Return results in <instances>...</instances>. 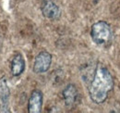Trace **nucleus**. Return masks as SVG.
<instances>
[{
  "mask_svg": "<svg viewBox=\"0 0 120 113\" xmlns=\"http://www.w3.org/2000/svg\"><path fill=\"white\" fill-rule=\"evenodd\" d=\"M10 69H11V73L14 76H19L24 71V70H25V60H24L21 54L18 53L14 56V57L11 60Z\"/></svg>",
  "mask_w": 120,
  "mask_h": 113,
  "instance_id": "8",
  "label": "nucleus"
},
{
  "mask_svg": "<svg viewBox=\"0 0 120 113\" xmlns=\"http://www.w3.org/2000/svg\"><path fill=\"white\" fill-rule=\"evenodd\" d=\"M10 91L6 78L0 79V112H9Z\"/></svg>",
  "mask_w": 120,
  "mask_h": 113,
  "instance_id": "4",
  "label": "nucleus"
},
{
  "mask_svg": "<svg viewBox=\"0 0 120 113\" xmlns=\"http://www.w3.org/2000/svg\"><path fill=\"white\" fill-rule=\"evenodd\" d=\"M43 108V93L40 90L32 91L28 103L29 113H39Z\"/></svg>",
  "mask_w": 120,
  "mask_h": 113,
  "instance_id": "6",
  "label": "nucleus"
},
{
  "mask_svg": "<svg viewBox=\"0 0 120 113\" xmlns=\"http://www.w3.org/2000/svg\"><path fill=\"white\" fill-rule=\"evenodd\" d=\"M52 63V55L47 51L40 52L34 59L33 71L37 74L45 73L49 70Z\"/></svg>",
  "mask_w": 120,
  "mask_h": 113,
  "instance_id": "3",
  "label": "nucleus"
},
{
  "mask_svg": "<svg viewBox=\"0 0 120 113\" xmlns=\"http://www.w3.org/2000/svg\"><path fill=\"white\" fill-rule=\"evenodd\" d=\"M41 10L43 15L49 20H58L61 15L59 8L52 0H44L41 6Z\"/></svg>",
  "mask_w": 120,
  "mask_h": 113,
  "instance_id": "5",
  "label": "nucleus"
},
{
  "mask_svg": "<svg viewBox=\"0 0 120 113\" xmlns=\"http://www.w3.org/2000/svg\"><path fill=\"white\" fill-rule=\"evenodd\" d=\"M114 85V79L109 70L103 64H98L89 86V95L91 101L95 104L104 103L109 92L113 90Z\"/></svg>",
  "mask_w": 120,
  "mask_h": 113,
  "instance_id": "1",
  "label": "nucleus"
},
{
  "mask_svg": "<svg viewBox=\"0 0 120 113\" xmlns=\"http://www.w3.org/2000/svg\"><path fill=\"white\" fill-rule=\"evenodd\" d=\"M90 36L92 41L98 45H106L111 42L112 30L110 25L104 20H100L91 26Z\"/></svg>",
  "mask_w": 120,
  "mask_h": 113,
  "instance_id": "2",
  "label": "nucleus"
},
{
  "mask_svg": "<svg viewBox=\"0 0 120 113\" xmlns=\"http://www.w3.org/2000/svg\"><path fill=\"white\" fill-rule=\"evenodd\" d=\"M63 97L65 100V105L68 108H72L78 101L79 92L74 85H68L63 90Z\"/></svg>",
  "mask_w": 120,
  "mask_h": 113,
  "instance_id": "7",
  "label": "nucleus"
}]
</instances>
